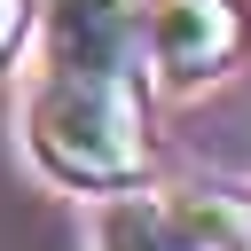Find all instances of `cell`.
Returning <instances> with one entry per match:
<instances>
[{"label": "cell", "mask_w": 251, "mask_h": 251, "mask_svg": "<svg viewBox=\"0 0 251 251\" xmlns=\"http://www.w3.org/2000/svg\"><path fill=\"white\" fill-rule=\"evenodd\" d=\"M243 235H251V220H243L235 196H180V204L118 196L94 220L102 251H235Z\"/></svg>", "instance_id": "2"}, {"label": "cell", "mask_w": 251, "mask_h": 251, "mask_svg": "<svg viewBox=\"0 0 251 251\" xmlns=\"http://www.w3.org/2000/svg\"><path fill=\"white\" fill-rule=\"evenodd\" d=\"M24 141L47 180L63 188H133L149 173V126H141V86L126 78H71L47 71L24 118Z\"/></svg>", "instance_id": "1"}, {"label": "cell", "mask_w": 251, "mask_h": 251, "mask_svg": "<svg viewBox=\"0 0 251 251\" xmlns=\"http://www.w3.org/2000/svg\"><path fill=\"white\" fill-rule=\"evenodd\" d=\"M31 16H39L31 0H0V71H8V63H16V47L31 39Z\"/></svg>", "instance_id": "5"}, {"label": "cell", "mask_w": 251, "mask_h": 251, "mask_svg": "<svg viewBox=\"0 0 251 251\" xmlns=\"http://www.w3.org/2000/svg\"><path fill=\"white\" fill-rule=\"evenodd\" d=\"M141 24L149 0H47V63L71 78L141 86Z\"/></svg>", "instance_id": "4"}, {"label": "cell", "mask_w": 251, "mask_h": 251, "mask_svg": "<svg viewBox=\"0 0 251 251\" xmlns=\"http://www.w3.org/2000/svg\"><path fill=\"white\" fill-rule=\"evenodd\" d=\"M235 251H251V235H243V243H235Z\"/></svg>", "instance_id": "6"}, {"label": "cell", "mask_w": 251, "mask_h": 251, "mask_svg": "<svg viewBox=\"0 0 251 251\" xmlns=\"http://www.w3.org/2000/svg\"><path fill=\"white\" fill-rule=\"evenodd\" d=\"M243 39H251V24L235 0H149V24H141V55L157 63L165 86L220 78L243 55Z\"/></svg>", "instance_id": "3"}]
</instances>
